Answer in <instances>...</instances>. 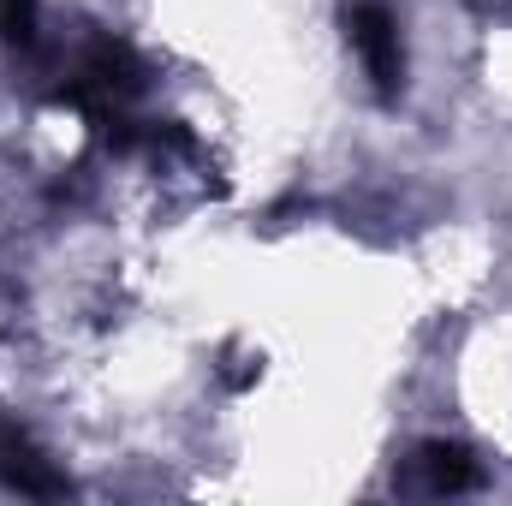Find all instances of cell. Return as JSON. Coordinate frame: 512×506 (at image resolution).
I'll return each mask as SVG.
<instances>
[{"mask_svg":"<svg viewBox=\"0 0 512 506\" xmlns=\"http://www.w3.org/2000/svg\"><path fill=\"white\" fill-rule=\"evenodd\" d=\"M352 48L364 60V72L376 78V90H393L405 78V60H399V24L382 0H364L352 6Z\"/></svg>","mask_w":512,"mask_h":506,"instance_id":"1","label":"cell"},{"mask_svg":"<svg viewBox=\"0 0 512 506\" xmlns=\"http://www.w3.org/2000/svg\"><path fill=\"white\" fill-rule=\"evenodd\" d=\"M423 465H429V489H435V495L477 489V465H471L459 447H429V453H423Z\"/></svg>","mask_w":512,"mask_h":506,"instance_id":"2","label":"cell"}]
</instances>
